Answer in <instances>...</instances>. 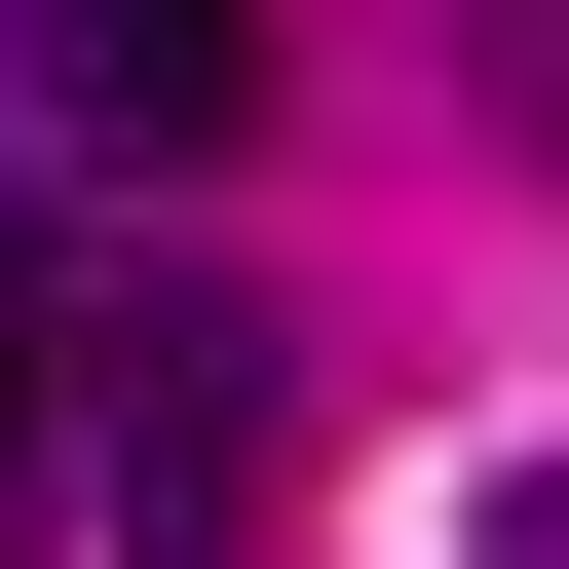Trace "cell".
Returning <instances> with one entry per match:
<instances>
[{
    "instance_id": "1",
    "label": "cell",
    "mask_w": 569,
    "mask_h": 569,
    "mask_svg": "<svg viewBox=\"0 0 569 569\" xmlns=\"http://www.w3.org/2000/svg\"><path fill=\"white\" fill-rule=\"evenodd\" d=\"M266 456H305V342L228 266H77V531L114 569H266Z\"/></svg>"
},
{
    "instance_id": "2",
    "label": "cell",
    "mask_w": 569,
    "mask_h": 569,
    "mask_svg": "<svg viewBox=\"0 0 569 569\" xmlns=\"http://www.w3.org/2000/svg\"><path fill=\"white\" fill-rule=\"evenodd\" d=\"M0 77H39V152H228L266 0H0Z\"/></svg>"
},
{
    "instance_id": "3",
    "label": "cell",
    "mask_w": 569,
    "mask_h": 569,
    "mask_svg": "<svg viewBox=\"0 0 569 569\" xmlns=\"http://www.w3.org/2000/svg\"><path fill=\"white\" fill-rule=\"evenodd\" d=\"M0 531H77V228H0Z\"/></svg>"
},
{
    "instance_id": "4",
    "label": "cell",
    "mask_w": 569,
    "mask_h": 569,
    "mask_svg": "<svg viewBox=\"0 0 569 569\" xmlns=\"http://www.w3.org/2000/svg\"><path fill=\"white\" fill-rule=\"evenodd\" d=\"M493 569H569V456H531V493H493Z\"/></svg>"
}]
</instances>
